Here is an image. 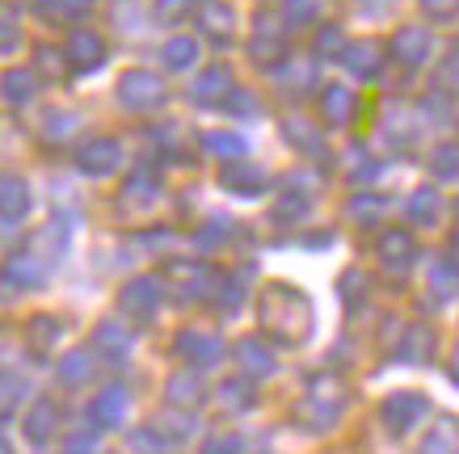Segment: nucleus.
<instances>
[{
  "mask_svg": "<svg viewBox=\"0 0 459 454\" xmlns=\"http://www.w3.org/2000/svg\"><path fill=\"white\" fill-rule=\"evenodd\" d=\"M426 413H430L426 396H413V391H401V396H392L388 404H384V421H388L392 433H409Z\"/></svg>",
  "mask_w": 459,
  "mask_h": 454,
  "instance_id": "1",
  "label": "nucleus"
},
{
  "mask_svg": "<svg viewBox=\"0 0 459 454\" xmlns=\"http://www.w3.org/2000/svg\"><path fill=\"white\" fill-rule=\"evenodd\" d=\"M123 101L135 106V110H152V106L165 101V84H160V76H152V72H131L123 81Z\"/></svg>",
  "mask_w": 459,
  "mask_h": 454,
  "instance_id": "2",
  "label": "nucleus"
},
{
  "mask_svg": "<svg viewBox=\"0 0 459 454\" xmlns=\"http://www.w3.org/2000/svg\"><path fill=\"white\" fill-rule=\"evenodd\" d=\"M392 56L401 59L404 68H421L426 64V56H430V34L421 26H409L396 34V42H392Z\"/></svg>",
  "mask_w": 459,
  "mask_h": 454,
  "instance_id": "3",
  "label": "nucleus"
},
{
  "mask_svg": "<svg viewBox=\"0 0 459 454\" xmlns=\"http://www.w3.org/2000/svg\"><path fill=\"white\" fill-rule=\"evenodd\" d=\"M26 210H30L26 181L13 177V173H0V215H4V219H22Z\"/></svg>",
  "mask_w": 459,
  "mask_h": 454,
  "instance_id": "4",
  "label": "nucleus"
},
{
  "mask_svg": "<svg viewBox=\"0 0 459 454\" xmlns=\"http://www.w3.org/2000/svg\"><path fill=\"white\" fill-rule=\"evenodd\" d=\"M114 165H118V143H114V139H93V143H84L81 148V168L84 173L106 177Z\"/></svg>",
  "mask_w": 459,
  "mask_h": 454,
  "instance_id": "5",
  "label": "nucleus"
},
{
  "mask_svg": "<svg viewBox=\"0 0 459 454\" xmlns=\"http://www.w3.org/2000/svg\"><path fill=\"white\" fill-rule=\"evenodd\" d=\"M42 278H47V265L39 257H30V253H17L4 261V282L9 287H39Z\"/></svg>",
  "mask_w": 459,
  "mask_h": 454,
  "instance_id": "6",
  "label": "nucleus"
},
{
  "mask_svg": "<svg viewBox=\"0 0 459 454\" xmlns=\"http://www.w3.org/2000/svg\"><path fill=\"white\" fill-rule=\"evenodd\" d=\"M68 56H72V64H76V68H98L101 56H106V47H101V39L93 34V30H72Z\"/></svg>",
  "mask_w": 459,
  "mask_h": 454,
  "instance_id": "7",
  "label": "nucleus"
},
{
  "mask_svg": "<svg viewBox=\"0 0 459 454\" xmlns=\"http://www.w3.org/2000/svg\"><path fill=\"white\" fill-rule=\"evenodd\" d=\"M178 349L186 354V358H195L198 366H215V362L223 358V341L220 337H195V332H186L178 341Z\"/></svg>",
  "mask_w": 459,
  "mask_h": 454,
  "instance_id": "8",
  "label": "nucleus"
},
{
  "mask_svg": "<svg viewBox=\"0 0 459 454\" xmlns=\"http://www.w3.org/2000/svg\"><path fill=\"white\" fill-rule=\"evenodd\" d=\"M56 425H59L56 404H51V399H34V404H30V416H26V433H30V438L47 441L51 433H56Z\"/></svg>",
  "mask_w": 459,
  "mask_h": 454,
  "instance_id": "9",
  "label": "nucleus"
},
{
  "mask_svg": "<svg viewBox=\"0 0 459 454\" xmlns=\"http://www.w3.org/2000/svg\"><path fill=\"white\" fill-rule=\"evenodd\" d=\"M342 64H346L354 76H376L379 72V47L376 42H354L342 51Z\"/></svg>",
  "mask_w": 459,
  "mask_h": 454,
  "instance_id": "10",
  "label": "nucleus"
},
{
  "mask_svg": "<svg viewBox=\"0 0 459 454\" xmlns=\"http://www.w3.org/2000/svg\"><path fill=\"white\" fill-rule=\"evenodd\" d=\"M379 257L388 265H409L413 261V236L401 232V227H396V232H384L379 236Z\"/></svg>",
  "mask_w": 459,
  "mask_h": 454,
  "instance_id": "11",
  "label": "nucleus"
},
{
  "mask_svg": "<svg viewBox=\"0 0 459 454\" xmlns=\"http://www.w3.org/2000/svg\"><path fill=\"white\" fill-rule=\"evenodd\" d=\"M198 17H203L207 34H215V39H228V34H232V9L220 4V0H203V4H198Z\"/></svg>",
  "mask_w": 459,
  "mask_h": 454,
  "instance_id": "12",
  "label": "nucleus"
},
{
  "mask_svg": "<svg viewBox=\"0 0 459 454\" xmlns=\"http://www.w3.org/2000/svg\"><path fill=\"white\" fill-rule=\"evenodd\" d=\"M22 396H26V379L13 371H0V421H9L17 413Z\"/></svg>",
  "mask_w": 459,
  "mask_h": 454,
  "instance_id": "13",
  "label": "nucleus"
},
{
  "mask_svg": "<svg viewBox=\"0 0 459 454\" xmlns=\"http://www.w3.org/2000/svg\"><path fill=\"white\" fill-rule=\"evenodd\" d=\"M0 93L9 97L13 106H22V101H30V97H34V76H30L26 68L4 72V76H0Z\"/></svg>",
  "mask_w": 459,
  "mask_h": 454,
  "instance_id": "14",
  "label": "nucleus"
},
{
  "mask_svg": "<svg viewBox=\"0 0 459 454\" xmlns=\"http://www.w3.org/2000/svg\"><path fill=\"white\" fill-rule=\"evenodd\" d=\"M434 349V332L430 329H413L409 337H404L401 345V358H413V362H426Z\"/></svg>",
  "mask_w": 459,
  "mask_h": 454,
  "instance_id": "15",
  "label": "nucleus"
},
{
  "mask_svg": "<svg viewBox=\"0 0 459 454\" xmlns=\"http://www.w3.org/2000/svg\"><path fill=\"white\" fill-rule=\"evenodd\" d=\"M93 421H98V425H118V421H123V391H106V396L93 404Z\"/></svg>",
  "mask_w": 459,
  "mask_h": 454,
  "instance_id": "16",
  "label": "nucleus"
},
{
  "mask_svg": "<svg viewBox=\"0 0 459 454\" xmlns=\"http://www.w3.org/2000/svg\"><path fill=\"white\" fill-rule=\"evenodd\" d=\"M409 219L413 223H434L438 219V193L434 190H418L413 202H409Z\"/></svg>",
  "mask_w": 459,
  "mask_h": 454,
  "instance_id": "17",
  "label": "nucleus"
},
{
  "mask_svg": "<svg viewBox=\"0 0 459 454\" xmlns=\"http://www.w3.org/2000/svg\"><path fill=\"white\" fill-rule=\"evenodd\" d=\"M220 93H232V84H228V72H207V76L195 84V97H198V101H215Z\"/></svg>",
  "mask_w": 459,
  "mask_h": 454,
  "instance_id": "18",
  "label": "nucleus"
},
{
  "mask_svg": "<svg viewBox=\"0 0 459 454\" xmlns=\"http://www.w3.org/2000/svg\"><path fill=\"white\" fill-rule=\"evenodd\" d=\"M455 446H459L455 425H438V429L430 433V441L421 446V454H455Z\"/></svg>",
  "mask_w": 459,
  "mask_h": 454,
  "instance_id": "19",
  "label": "nucleus"
},
{
  "mask_svg": "<svg viewBox=\"0 0 459 454\" xmlns=\"http://www.w3.org/2000/svg\"><path fill=\"white\" fill-rule=\"evenodd\" d=\"M350 110H354V97H350L346 89H329V93H325V114H329L333 123L350 118Z\"/></svg>",
  "mask_w": 459,
  "mask_h": 454,
  "instance_id": "20",
  "label": "nucleus"
},
{
  "mask_svg": "<svg viewBox=\"0 0 459 454\" xmlns=\"http://www.w3.org/2000/svg\"><path fill=\"white\" fill-rule=\"evenodd\" d=\"M198 56V47L190 39H173L165 47V59H169V68H190V59Z\"/></svg>",
  "mask_w": 459,
  "mask_h": 454,
  "instance_id": "21",
  "label": "nucleus"
},
{
  "mask_svg": "<svg viewBox=\"0 0 459 454\" xmlns=\"http://www.w3.org/2000/svg\"><path fill=\"white\" fill-rule=\"evenodd\" d=\"M84 374H89V354H68L64 366H59V379H64V383H81Z\"/></svg>",
  "mask_w": 459,
  "mask_h": 454,
  "instance_id": "22",
  "label": "nucleus"
},
{
  "mask_svg": "<svg viewBox=\"0 0 459 454\" xmlns=\"http://www.w3.org/2000/svg\"><path fill=\"white\" fill-rule=\"evenodd\" d=\"M17 39H22V30H17L13 13H9V4H0V51H13Z\"/></svg>",
  "mask_w": 459,
  "mask_h": 454,
  "instance_id": "23",
  "label": "nucleus"
},
{
  "mask_svg": "<svg viewBox=\"0 0 459 454\" xmlns=\"http://www.w3.org/2000/svg\"><path fill=\"white\" fill-rule=\"evenodd\" d=\"M240 358H249V362H245V366H249V371L253 374H270V371H274V362H270V354H262V349H257V345H240Z\"/></svg>",
  "mask_w": 459,
  "mask_h": 454,
  "instance_id": "24",
  "label": "nucleus"
},
{
  "mask_svg": "<svg viewBox=\"0 0 459 454\" xmlns=\"http://www.w3.org/2000/svg\"><path fill=\"white\" fill-rule=\"evenodd\" d=\"M169 396H173V404H195L198 396V383L190 379V374H178L173 383H169Z\"/></svg>",
  "mask_w": 459,
  "mask_h": 454,
  "instance_id": "25",
  "label": "nucleus"
},
{
  "mask_svg": "<svg viewBox=\"0 0 459 454\" xmlns=\"http://www.w3.org/2000/svg\"><path fill=\"white\" fill-rule=\"evenodd\" d=\"M93 0H42V9L47 13H59V17H81Z\"/></svg>",
  "mask_w": 459,
  "mask_h": 454,
  "instance_id": "26",
  "label": "nucleus"
},
{
  "mask_svg": "<svg viewBox=\"0 0 459 454\" xmlns=\"http://www.w3.org/2000/svg\"><path fill=\"white\" fill-rule=\"evenodd\" d=\"M223 181H228V185H253V190H257V185L265 181V173H257V168H240V165H232L228 173H223Z\"/></svg>",
  "mask_w": 459,
  "mask_h": 454,
  "instance_id": "27",
  "label": "nucleus"
},
{
  "mask_svg": "<svg viewBox=\"0 0 459 454\" xmlns=\"http://www.w3.org/2000/svg\"><path fill=\"white\" fill-rule=\"evenodd\" d=\"M434 168H438V177H459V148H438Z\"/></svg>",
  "mask_w": 459,
  "mask_h": 454,
  "instance_id": "28",
  "label": "nucleus"
},
{
  "mask_svg": "<svg viewBox=\"0 0 459 454\" xmlns=\"http://www.w3.org/2000/svg\"><path fill=\"white\" fill-rule=\"evenodd\" d=\"M195 4L198 0H160V4H156V17H160V21H178V17L190 13Z\"/></svg>",
  "mask_w": 459,
  "mask_h": 454,
  "instance_id": "29",
  "label": "nucleus"
},
{
  "mask_svg": "<svg viewBox=\"0 0 459 454\" xmlns=\"http://www.w3.org/2000/svg\"><path fill=\"white\" fill-rule=\"evenodd\" d=\"M421 9L434 17V21H451L459 13V0H421Z\"/></svg>",
  "mask_w": 459,
  "mask_h": 454,
  "instance_id": "30",
  "label": "nucleus"
},
{
  "mask_svg": "<svg viewBox=\"0 0 459 454\" xmlns=\"http://www.w3.org/2000/svg\"><path fill=\"white\" fill-rule=\"evenodd\" d=\"M430 282H434V290H446V295H451V290L459 287V270H455V265H438Z\"/></svg>",
  "mask_w": 459,
  "mask_h": 454,
  "instance_id": "31",
  "label": "nucleus"
},
{
  "mask_svg": "<svg viewBox=\"0 0 459 454\" xmlns=\"http://www.w3.org/2000/svg\"><path fill=\"white\" fill-rule=\"evenodd\" d=\"M316 51L320 56H329V51H346V42H342V30H325L316 42Z\"/></svg>",
  "mask_w": 459,
  "mask_h": 454,
  "instance_id": "32",
  "label": "nucleus"
},
{
  "mask_svg": "<svg viewBox=\"0 0 459 454\" xmlns=\"http://www.w3.org/2000/svg\"><path fill=\"white\" fill-rule=\"evenodd\" d=\"M203 454H240V441L228 433V438H220V441H211V446H203Z\"/></svg>",
  "mask_w": 459,
  "mask_h": 454,
  "instance_id": "33",
  "label": "nucleus"
},
{
  "mask_svg": "<svg viewBox=\"0 0 459 454\" xmlns=\"http://www.w3.org/2000/svg\"><path fill=\"white\" fill-rule=\"evenodd\" d=\"M207 143L211 148H220V151H240V139H228V135H211Z\"/></svg>",
  "mask_w": 459,
  "mask_h": 454,
  "instance_id": "34",
  "label": "nucleus"
},
{
  "mask_svg": "<svg viewBox=\"0 0 459 454\" xmlns=\"http://www.w3.org/2000/svg\"><path fill=\"white\" fill-rule=\"evenodd\" d=\"M446 81H451V84L459 89V56H455V64H451V72H446Z\"/></svg>",
  "mask_w": 459,
  "mask_h": 454,
  "instance_id": "35",
  "label": "nucleus"
},
{
  "mask_svg": "<svg viewBox=\"0 0 459 454\" xmlns=\"http://www.w3.org/2000/svg\"><path fill=\"white\" fill-rule=\"evenodd\" d=\"M0 454H13V450H9V441H4V438H0Z\"/></svg>",
  "mask_w": 459,
  "mask_h": 454,
  "instance_id": "36",
  "label": "nucleus"
},
{
  "mask_svg": "<svg viewBox=\"0 0 459 454\" xmlns=\"http://www.w3.org/2000/svg\"><path fill=\"white\" fill-rule=\"evenodd\" d=\"M451 371H455V379H459V354H455V366H451Z\"/></svg>",
  "mask_w": 459,
  "mask_h": 454,
  "instance_id": "37",
  "label": "nucleus"
},
{
  "mask_svg": "<svg viewBox=\"0 0 459 454\" xmlns=\"http://www.w3.org/2000/svg\"><path fill=\"white\" fill-rule=\"evenodd\" d=\"M455 248H459V236H455Z\"/></svg>",
  "mask_w": 459,
  "mask_h": 454,
  "instance_id": "38",
  "label": "nucleus"
}]
</instances>
